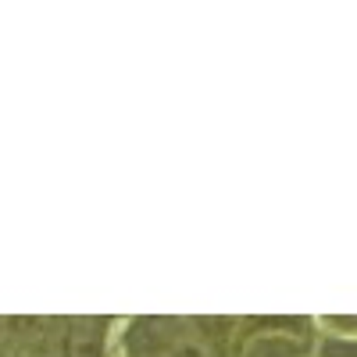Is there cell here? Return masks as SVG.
I'll return each instance as SVG.
<instances>
[{
  "label": "cell",
  "instance_id": "cell-5",
  "mask_svg": "<svg viewBox=\"0 0 357 357\" xmlns=\"http://www.w3.org/2000/svg\"><path fill=\"white\" fill-rule=\"evenodd\" d=\"M318 357H357V340H347V336H336V333H321Z\"/></svg>",
  "mask_w": 357,
  "mask_h": 357
},
{
  "label": "cell",
  "instance_id": "cell-3",
  "mask_svg": "<svg viewBox=\"0 0 357 357\" xmlns=\"http://www.w3.org/2000/svg\"><path fill=\"white\" fill-rule=\"evenodd\" d=\"M321 333L304 318H254L240 321L236 357H318Z\"/></svg>",
  "mask_w": 357,
  "mask_h": 357
},
{
  "label": "cell",
  "instance_id": "cell-6",
  "mask_svg": "<svg viewBox=\"0 0 357 357\" xmlns=\"http://www.w3.org/2000/svg\"><path fill=\"white\" fill-rule=\"evenodd\" d=\"M321 329L325 333H336V336H347V340H357V314L354 318H325Z\"/></svg>",
  "mask_w": 357,
  "mask_h": 357
},
{
  "label": "cell",
  "instance_id": "cell-2",
  "mask_svg": "<svg viewBox=\"0 0 357 357\" xmlns=\"http://www.w3.org/2000/svg\"><path fill=\"white\" fill-rule=\"evenodd\" d=\"M122 357H211L204 321L193 318H132L118 336Z\"/></svg>",
  "mask_w": 357,
  "mask_h": 357
},
{
  "label": "cell",
  "instance_id": "cell-1",
  "mask_svg": "<svg viewBox=\"0 0 357 357\" xmlns=\"http://www.w3.org/2000/svg\"><path fill=\"white\" fill-rule=\"evenodd\" d=\"M22 357H107L111 318H22Z\"/></svg>",
  "mask_w": 357,
  "mask_h": 357
},
{
  "label": "cell",
  "instance_id": "cell-4",
  "mask_svg": "<svg viewBox=\"0 0 357 357\" xmlns=\"http://www.w3.org/2000/svg\"><path fill=\"white\" fill-rule=\"evenodd\" d=\"M25 354V325L22 318H0V357Z\"/></svg>",
  "mask_w": 357,
  "mask_h": 357
}]
</instances>
